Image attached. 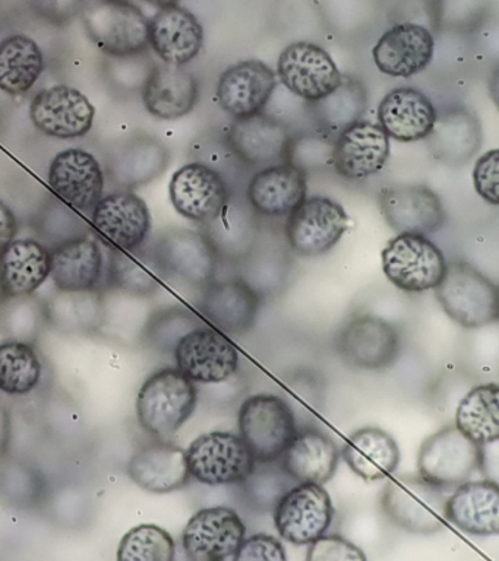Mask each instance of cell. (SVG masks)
Returning a JSON list of instances; mask_svg holds the SVG:
<instances>
[{"label": "cell", "instance_id": "44", "mask_svg": "<svg viewBox=\"0 0 499 561\" xmlns=\"http://www.w3.org/2000/svg\"><path fill=\"white\" fill-rule=\"evenodd\" d=\"M46 481L33 463L19 458H0V502L16 511L37 507L46 497Z\"/></svg>", "mask_w": 499, "mask_h": 561}, {"label": "cell", "instance_id": "42", "mask_svg": "<svg viewBox=\"0 0 499 561\" xmlns=\"http://www.w3.org/2000/svg\"><path fill=\"white\" fill-rule=\"evenodd\" d=\"M367 95L361 79L341 77L340 85L322 100L315 101L313 116L324 131L340 135L365 113Z\"/></svg>", "mask_w": 499, "mask_h": 561}, {"label": "cell", "instance_id": "27", "mask_svg": "<svg viewBox=\"0 0 499 561\" xmlns=\"http://www.w3.org/2000/svg\"><path fill=\"white\" fill-rule=\"evenodd\" d=\"M148 44L163 64H190L203 48V25L194 13L179 4L160 8L148 21Z\"/></svg>", "mask_w": 499, "mask_h": 561}, {"label": "cell", "instance_id": "29", "mask_svg": "<svg viewBox=\"0 0 499 561\" xmlns=\"http://www.w3.org/2000/svg\"><path fill=\"white\" fill-rule=\"evenodd\" d=\"M141 95L144 105L152 117L177 121L195 108L199 82L183 66L155 65L144 82Z\"/></svg>", "mask_w": 499, "mask_h": 561}, {"label": "cell", "instance_id": "11", "mask_svg": "<svg viewBox=\"0 0 499 561\" xmlns=\"http://www.w3.org/2000/svg\"><path fill=\"white\" fill-rule=\"evenodd\" d=\"M348 226L343 206L330 197L310 196L288 214L286 237L300 256L318 257L339 243Z\"/></svg>", "mask_w": 499, "mask_h": 561}, {"label": "cell", "instance_id": "22", "mask_svg": "<svg viewBox=\"0 0 499 561\" xmlns=\"http://www.w3.org/2000/svg\"><path fill=\"white\" fill-rule=\"evenodd\" d=\"M277 87L274 70L260 60L230 66L217 83V99L229 116L243 118L261 113Z\"/></svg>", "mask_w": 499, "mask_h": 561}, {"label": "cell", "instance_id": "35", "mask_svg": "<svg viewBox=\"0 0 499 561\" xmlns=\"http://www.w3.org/2000/svg\"><path fill=\"white\" fill-rule=\"evenodd\" d=\"M280 459L293 481L322 485L334 477L340 454L331 437L309 428L296 433Z\"/></svg>", "mask_w": 499, "mask_h": 561}, {"label": "cell", "instance_id": "34", "mask_svg": "<svg viewBox=\"0 0 499 561\" xmlns=\"http://www.w3.org/2000/svg\"><path fill=\"white\" fill-rule=\"evenodd\" d=\"M306 193L305 171L288 162L258 171L248 186L252 208L270 217L291 214L305 201Z\"/></svg>", "mask_w": 499, "mask_h": 561}, {"label": "cell", "instance_id": "18", "mask_svg": "<svg viewBox=\"0 0 499 561\" xmlns=\"http://www.w3.org/2000/svg\"><path fill=\"white\" fill-rule=\"evenodd\" d=\"M169 195L182 217L195 222H213L226 208L229 188L218 171L201 162H190L174 171Z\"/></svg>", "mask_w": 499, "mask_h": 561}, {"label": "cell", "instance_id": "24", "mask_svg": "<svg viewBox=\"0 0 499 561\" xmlns=\"http://www.w3.org/2000/svg\"><path fill=\"white\" fill-rule=\"evenodd\" d=\"M389 138L374 123L356 122L336 140L332 164L341 178L362 180L379 173L389 157Z\"/></svg>", "mask_w": 499, "mask_h": 561}, {"label": "cell", "instance_id": "25", "mask_svg": "<svg viewBox=\"0 0 499 561\" xmlns=\"http://www.w3.org/2000/svg\"><path fill=\"white\" fill-rule=\"evenodd\" d=\"M229 144L245 164L270 167L287 162L292 139L284 123L258 113L236 118L230 126Z\"/></svg>", "mask_w": 499, "mask_h": 561}, {"label": "cell", "instance_id": "36", "mask_svg": "<svg viewBox=\"0 0 499 561\" xmlns=\"http://www.w3.org/2000/svg\"><path fill=\"white\" fill-rule=\"evenodd\" d=\"M344 462L367 482L385 480L400 462V450L392 434L376 427L358 430L341 450Z\"/></svg>", "mask_w": 499, "mask_h": 561}, {"label": "cell", "instance_id": "48", "mask_svg": "<svg viewBox=\"0 0 499 561\" xmlns=\"http://www.w3.org/2000/svg\"><path fill=\"white\" fill-rule=\"evenodd\" d=\"M288 480H292V478L283 471L282 467L279 471H275V469L257 471L256 468L251 476L240 484L247 485L245 491H251V497L249 499H251L252 506L253 504H256V507L262 506V499H264V506L266 504V511H269V507H275L280 497L291 489Z\"/></svg>", "mask_w": 499, "mask_h": 561}, {"label": "cell", "instance_id": "17", "mask_svg": "<svg viewBox=\"0 0 499 561\" xmlns=\"http://www.w3.org/2000/svg\"><path fill=\"white\" fill-rule=\"evenodd\" d=\"M173 353L178 370L196 383H222L238 368L236 346L209 328L192 329L179 341Z\"/></svg>", "mask_w": 499, "mask_h": 561}, {"label": "cell", "instance_id": "7", "mask_svg": "<svg viewBox=\"0 0 499 561\" xmlns=\"http://www.w3.org/2000/svg\"><path fill=\"white\" fill-rule=\"evenodd\" d=\"M190 476L201 484H240L257 468L243 438L229 432L203 434L185 450Z\"/></svg>", "mask_w": 499, "mask_h": 561}, {"label": "cell", "instance_id": "4", "mask_svg": "<svg viewBox=\"0 0 499 561\" xmlns=\"http://www.w3.org/2000/svg\"><path fill=\"white\" fill-rule=\"evenodd\" d=\"M484 465V446L464 436L455 425H446L429 436L418 456L419 476L442 491L470 480Z\"/></svg>", "mask_w": 499, "mask_h": 561}, {"label": "cell", "instance_id": "39", "mask_svg": "<svg viewBox=\"0 0 499 561\" xmlns=\"http://www.w3.org/2000/svg\"><path fill=\"white\" fill-rule=\"evenodd\" d=\"M109 287L134 297H151L161 287L160 271L152 254L143 250L112 249L109 252Z\"/></svg>", "mask_w": 499, "mask_h": 561}, {"label": "cell", "instance_id": "21", "mask_svg": "<svg viewBox=\"0 0 499 561\" xmlns=\"http://www.w3.org/2000/svg\"><path fill=\"white\" fill-rule=\"evenodd\" d=\"M170 152L150 135H134L113 145L106 153L107 178L115 186L131 191L159 179L168 170Z\"/></svg>", "mask_w": 499, "mask_h": 561}, {"label": "cell", "instance_id": "51", "mask_svg": "<svg viewBox=\"0 0 499 561\" xmlns=\"http://www.w3.org/2000/svg\"><path fill=\"white\" fill-rule=\"evenodd\" d=\"M234 560L286 561L287 556L283 543L273 535L257 534L243 539Z\"/></svg>", "mask_w": 499, "mask_h": 561}, {"label": "cell", "instance_id": "30", "mask_svg": "<svg viewBox=\"0 0 499 561\" xmlns=\"http://www.w3.org/2000/svg\"><path fill=\"white\" fill-rule=\"evenodd\" d=\"M445 519L477 537L499 534V486L492 480L466 481L445 502Z\"/></svg>", "mask_w": 499, "mask_h": 561}, {"label": "cell", "instance_id": "6", "mask_svg": "<svg viewBox=\"0 0 499 561\" xmlns=\"http://www.w3.org/2000/svg\"><path fill=\"white\" fill-rule=\"evenodd\" d=\"M239 433L260 463H273L296 436L291 407L275 394H256L239 411Z\"/></svg>", "mask_w": 499, "mask_h": 561}, {"label": "cell", "instance_id": "5", "mask_svg": "<svg viewBox=\"0 0 499 561\" xmlns=\"http://www.w3.org/2000/svg\"><path fill=\"white\" fill-rule=\"evenodd\" d=\"M445 502L442 490L420 476H396L384 486L381 506L397 528L418 535H432L445 528Z\"/></svg>", "mask_w": 499, "mask_h": 561}, {"label": "cell", "instance_id": "33", "mask_svg": "<svg viewBox=\"0 0 499 561\" xmlns=\"http://www.w3.org/2000/svg\"><path fill=\"white\" fill-rule=\"evenodd\" d=\"M50 276V250L33 239L14 240L0 252L2 297L33 296Z\"/></svg>", "mask_w": 499, "mask_h": 561}, {"label": "cell", "instance_id": "50", "mask_svg": "<svg viewBox=\"0 0 499 561\" xmlns=\"http://www.w3.org/2000/svg\"><path fill=\"white\" fill-rule=\"evenodd\" d=\"M473 182H475L476 192L481 199L489 204L498 205L499 186V151L490 149L476 161L473 170Z\"/></svg>", "mask_w": 499, "mask_h": 561}, {"label": "cell", "instance_id": "46", "mask_svg": "<svg viewBox=\"0 0 499 561\" xmlns=\"http://www.w3.org/2000/svg\"><path fill=\"white\" fill-rule=\"evenodd\" d=\"M200 324L192 311L181 307H169L157 311L148 320L144 340L159 353H172L179 341Z\"/></svg>", "mask_w": 499, "mask_h": 561}, {"label": "cell", "instance_id": "2", "mask_svg": "<svg viewBox=\"0 0 499 561\" xmlns=\"http://www.w3.org/2000/svg\"><path fill=\"white\" fill-rule=\"evenodd\" d=\"M433 289L442 309L462 328H485L498 320L497 285L470 263H449Z\"/></svg>", "mask_w": 499, "mask_h": 561}, {"label": "cell", "instance_id": "53", "mask_svg": "<svg viewBox=\"0 0 499 561\" xmlns=\"http://www.w3.org/2000/svg\"><path fill=\"white\" fill-rule=\"evenodd\" d=\"M12 442V419L10 408L0 401V458L8 455Z\"/></svg>", "mask_w": 499, "mask_h": 561}, {"label": "cell", "instance_id": "32", "mask_svg": "<svg viewBox=\"0 0 499 561\" xmlns=\"http://www.w3.org/2000/svg\"><path fill=\"white\" fill-rule=\"evenodd\" d=\"M379 126L398 142H418L428 138L436 121L432 101L415 88H396L378 107Z\"/></svg>", "mask_w": 499, "mask_h": 561}, {"label": "cell", "instance_id": "28", "mask_svg": "<svg viewBox=\"0 0 499 561\" xmlns=\"http://www.w3.org/2000/svg\"><path fill=\"white\" fill-rule=\"evenodd\" d=\"M200 309L220 331L230 335H245L256 324L260 297L243 279H213L205 285Z\"/></svg>", "mask_w": 499, "mask_h": 561}, {"label": "cell", "instance_id": "43", "mask_svg": "<svg viewBox=\"0 0 499 561\" xmlns=\"http://www.w3.org/2000/svg\"><path fill=\"white\" fill-rule=\"evenodd\" d=\"M42 362L30 342H0V392L23 397L33 392L42 380Z\"/></svg>", "mask_w": 499, "mask_h": 561}, {"label": "cell", "instance_id": "52", "mask_svg": "<svg viewBox=\"0 0 499 561\" xmlns=\"http://www.w3.org/2000/svg\"><path fill=\"white\" fill-rule=\"evenodd\" d=\"M19 232V221L14 210L0 199V252L15 240Z\"/></svg>", "mask_w": 499, "mask_h": 561}, {"label": "cell", "instance_id": "26", "mask_svg": "<svg viewBox=\"0 0 499 561\" xmlns=\"http://www.w3.org/2000/svg\"><path fill=\"white\" fill-rule=\"evenodd\" d=\"M131 481L155 494H168L190 482L186 454L172 442L159 440L139 447L126 467Z\"/></svg>", "mask_w": 499, "mask_h": 561}, {"label": "cell", "instance_id": "12", "mask_svg": "<svg viewBox=\"0 0 499 561\" xmlns=\"http://www.w3.org/2000/svg\"><path fill=\"white\" fill-rule=\"evenodd\" d=\"M337 353L348 366L361 370H384L400 354V336L387 320L358 316L345 324L336 340Z\"/></svg>", "mask_w": 499, "mask_h": 561}, {"label": "cell", "instance_id": "49", "mask_svg": "<svg viewBox=\"0 0 499 561\" xmlns=\"http://www.w3.org/2000/svg\"><path fill=\"white\" fill-rule=\"evenodd\" d=\"M308 561H366L358 546L340 535H321L309 543Z\"/></svg>", "mask_w": 499, "mask_h": 561}, {"label": "cell", "instance_id": "40", "mask_svg": "<svg viewBox=\"0 0 499 561\" xmlns=\"http://www.w3.org/2000/svg\"><path fill=\"white\" fill-rule=\"evenodd\" d=\"M455 427L477 443L492 445L499 438V388L497 383L476 386L460 401Z\"/></svg>", "mask_w": 499, "mask_h": 561}, {"label": "cell", "instance_id": "31", "mask_svg": "<svg viewBox=\"0 0 499 561\" xmlns=\"http://www.w3.org/2000/svg\"><path fill=\"white\" fill-rule=\"evenodd\" d=\"M104 271L100 245L84 236L73 237L50 250V278L63 293L98 288Z\"/></svg>", "mask_w": 499, "mask_h": 561}, {"label": "cell", "instance_id": "13", "mask_svg": "<svg viewBox=\"0 0 499 561\" xmlns=\"http://www.w3.org/2000/svg\"><path fill=\"white\" fill-rule=\"evenodd\" d=\"M247 526L230 507H208L196 512L182 534L183 551L194 561L234 559L243 542Z\"/></svg>", "mask_w": 499, "mask_h": 561}, {"label": "cell", "instance_id": "54", "mask_svg": "<svg viewBox=\"0 0 499 561\" xmlns=\"http://www.w3.org/2000/svg\"><path fill=\"white\" fill-rule=\"evenodd\" d=\"M148 2L155 3L159 8H168L178 4L179 0H148Z\"/></svg>", "mask_w": 499, "mask_h": 561}, {"label": "cell", "instance_id": "3", "mask_svg": "<svg viewBox=\"0 0 499 561\" xmlns=\"http://www.w3.org/2000/svg\"><path fill=\"white\" fill-rule=\"evenodd\" d=\"M148 21L141 9L128 0H95L82 11V22L91 43L109 57L146 53Z\"/></svg>", "mask_w": 499, "mask_h": 561}, {"label": "cell", "instance_id": "14", "mask_svg": "<svg viewBox=\"0 0 499 561\" xmlns=\"http://www.w3.org/2000/svg\"><path fill=\"white\" fill-rule=\"evenodd\" d=\"M277 75L293 94L315 103L340 85L336 61L317 44L293 43L279 57Z\"/></svg>", "mask_w": 499, "mask_h": 561}, {"label": "cell", "instance_id": "16", "mask_svg": "<svg viewBox=\"0 0 499 561\" xmlns=\"http://www.w3.org/2000/svg\"><path fill=\"white\" fill-rule=\"evenodd\" d=\"M30 118L37 130L50 138L76 139L93 127L95 108L76 88L55 85L34 95Z\"/></svg>", "mask_w": 499, "mask_h": 561}, {"label": "cell", "instance_id": "37", "mask_svg": "<svg viewBox=\"0 0 499 561\" xmlns=\"http://www.w3.org/2000/svg\"><path fill=\"white\" fill-rule=\"evenodd\" d=\"M429 148L438 161L446 165H462L470 160L481 144L479 121L473 114L457 110L438 117L431 134Z\"/></svg>", "mask_w": 499, "mask_h": 561}, {"label": "cell", "instance_id": "38", "mask_svg": "<svg viewBox=\"0 0 499 561\" xmlns=\"http://www.w3.org/2000/svg\"><path fill=\"white\" fill-rule=\"evenodd\" d=\"M45 69L41 46L29 35L14 34L0 42V91L27 94Z\"/></svg>", "mask_w": 499, "mask_h": 561}, {"label": "cell", "instance_id": "1", "mask_svg": "<svg viewBox=\"0 0 499 561\" xmlns=\"http://www.w3.org/2000/svg\"><path fill=\"white\" fill-rule=\"evenodd\" d=\"M199 402V390L178 368H163L144 381L137 398L138 423L147 433L165 438L177 433Z\"/></svg>", "mask_w": 499, "mask_h": 561}, {"label": "cell", "instance_id": "19", "mask_svg": "<svg viewBox=\"0 0 499 561\" xmlns=\"http://www.w3.org/2000/svg\"><path fill=\"white\" fill-rule=\"evenodd\" d=\"M47 182L52 191L72 208L91 213L104 196L106 175L93 153L69 148L52 161Z\"/></svg>", "mask_w": 499, "mask_h": 561}, {"label": "cell", "instance_id": "45", "mask_svg": "<svg viewBox=\"0 0 499 561\" xmlns=\"http://www.w3.org/2000/svg\"><path fill=\"white\" fill-rule=\"evenodd\" d=\"M177 554L174 539L160 526H135L122 538L117 559L124 561H172Z\"/></svg>", "mask_w": 499, "mask_h": 561}, {"label": "cell", "instance_id": "23", "mask_svg": "<svg viewBox=\"0 0 499 561\" xmlns=\"http://www.w3.org/2000/svg\"><path fill=\"white\" fill-rule=\"evenodd\" d=\"M435 42L431 31L413 22L394 25L372 50L376 68L394 78L415 77L432 61Z\"/></svg>", "mask_w": 499, "mask_h": 561}, {"label": "cell", "instance_id": "9", "mask_svg": "<svg viewBox=\"0 0 499 561\" xmlns=\"http://www.w3.org/2000/svg\"><path fill=\"white\" fill-rule=\"evenodd\" d=\"M160 274L190 285L212 283L218 266V250L203 232L172 228L157 239L151 249Z\"/></svg>", "mask_w": 499, "mask_h": 561}, {"label": "cell", "instance_id": "15", "mask_svg": "<svg viewBox=\"0 0 499 561\" xmlns=\"http://www.w3.org/2000/svg\"><path fill=\"white\" fill-rule=\"evenodd\" d=\"M91 226L112 249H138L150 234V209L133 191L111 193L91 210Z\"/></svg>", "mask_w": 499, "mask_h": 561}, {"label": "cell", "instance_id": "47", "mask_svg": "<svg viewBox=\"0 0 499 561\" xmlns=\"http://www.w3.org/2000/svg\"><path fill=\"white\" fill-rule=\"evenodd\" d=\"M10 298L15 306L8 307L7 313H0V320L5 322L3 329L11 332L12 340L32 344L41 331L42 320H47L45 307H37L32 296Z\"/></svg>", "mask_w": 499, "mask_h": 561}, {"label": "cell", "instance_id": "10", "mask_svg": "<svg viewBox=\"0 0 499 561\" xmlns=\"http://www.w3.org/2000/svg\"><path fill=\"white\" fill-rule=\"evenodd\" d=\"M334 517L330 494L321 484L299 482L280 497L274 525L280 537L295 546H308L326 534Z\"/></svg>", "mask_w": 499, "mask_h": 561}, {"label": "cell", "instance_id": "8", "mask_svg": "<svg viewBox=\"0 0 499 561\" xmlns=\"http://www.w3.org/2000/svg\"><path fill=\"white\" fill-rule=\"evenodd\" d=\"M445 257L427 236L402 232L383 250V271L389 283L406 293H424L441 283Z\"/></svg>", "mask_w": 499, "mask_h": 561}, {"label": "cell", "instance_id": "41", "mask_svg": "<svg viewBox=\"0 0 499 561\" xmlns=\"http://www.w3.org/2000/svg\"><path fill=\"white\" fill-rule=\"evenodd\" d=\"M46 318L58 331L91 333L104 322L103 296L95 289L81 293L58 291L47 306Z\"/></svg>", "mask_w": 499, "mask_h": 561}, {"label": "cell", "instance_id": "20", "mask_svg": "<svg viewBox=\"0 0 499 561\" xmlns=\"http://www.w3.org/2000/svg\"><path fill=\"white\" fill-rule=\"evenodd\" d=\"M381 213L398 234H433L445 224L440 196L423 184L387 187L379 195Z\"/></svg>", "mask_w": 499, "mask_h": 561}]
</instances>
